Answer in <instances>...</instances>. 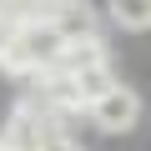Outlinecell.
Here are the masks:
<instances>
[{
  "mask_svg": "<svg viewBox=\"0 0 151 151\" xmlns=\"http://www.w3.org/2000/svg\"><path fill=\"white\" fill-rule=\"evenodd\" d=\"M45 20L60 30L65 45H76V40H101V35H96V10L86 5V0H50V5H45Z\"/></svg>",
  "mask_w": 151,
  "mask_h": 151,
  "instance_id": "7a4b0ae2",
  "label": "cell"
},
{
  "mask_svg": "<svg viewBox=\"0 0 151 151\" xmlns=\"http://www.w3.org/2000/svg\"><path fill=\"white\" fill-rule=\"evenodd\" d=\"M65 76V70H60ZM70 81H76V96H81V106L91 111L106 91H116V76H111V65H91V70H70Z\"/></svg>",
  "mask_w": 151,
  "mask_h": 151,
  "instance_id": "3957f363",
  "label": "cell"
},
{
  "mask_svg": "<svg viewBox=\"0 0 151 151\" xmlns=\"http://www.w3.org/2000/svg\"><path fill=\"white\" fill-rule=\"evenodd\" d=\"M91 65H111V55H106L101 40H76V45H65L50 70H65V76H70V70H91Z\"/></svg>",
  "mask_w": 151,
  "mask_h": 151,
  "instance_id": "277c9868",
  "label": "cell"
},
{
  "mask_svg": "<svg viewBox=\"0 0 151 151\" xmlns=\"http://www.w3.org/2000/svg\"><path fill=\"white\" fill-rule=\"evenodd\" d=\"M40 151H81V146H76L65 131H55V136H45V146H40Z\"/></svg>",
  "mask_w": 151,
  "mask_h": 151,
  "instance_id": "8992f818",
  "label": "cell"
},
{
  "mask_svg": "<svg viewBox=\"0 0 151 151\" xmlns=\"http://www.w3.org/2000/svg\"><path fill=\"white\" fill-rule=\"evenodd\" d=\"M0 151H5V141H0Z\"/></svg>",
  "mask_w": 151,
  "mask_h": 151,
  "instance_id": "52a82bcc",
  "label": "cell"
},
{
  "mask_svg": "<svg viewBox=\"0 0 151 151\" xmlns=\"http://www.w3.org/2000/svg\"><path fill=\"white\" fill-rule=\"evenodd\" d=\"M106 10L121 30H151V0H106Z\"/></svg>",
  "mask_w": 151,
  "mask_h": 151,
  "instance_id": "5b68a950",
  "label": "cell"
},
{
  "mask_svg": "<svg viewBox=\"0 0 151 151\" xmlns=\"http://www.w3.org/2000/svg\"><path fill=\"white\" fill-rule=\"evenodd\" d=\"M86 116H91L106 136H121V131H131V126L141 121V96H136L131 86H116V91H106Z\"/></svg>",
  "mask_w": 151,
  "mask_h": 151,
  "instance_id": "6da1fadb",
  "label": "cell"
}]
</instances>
